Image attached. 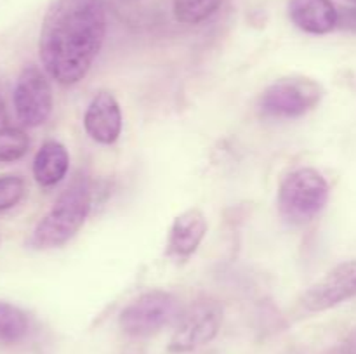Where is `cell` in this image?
Wrapping results in <instances>:
<instances>
[{
  "instance_id": "d6986e66",
  "label": "cell",
  "mask_w": 356,
  "mask_h": 354,
  "mask_svg": "<svg viewBox=\"0 0 356 354\" xmlns=\"http://www.w3.org/2000/svg\"><path fill=\"white\" fill-rule=\"evenodd\" d=\"M348 2H351V3H355V6H356V0H348Z\"/></svg>"
},
{
  "instance_id": "ba28073f",
  "label": "cell",
  "mask_w": 356,
  "mask_h": 354,
  "mask_svg": "<svg viewBox=\"0 0 356 354\" xmlns=\"http://www.w3.org/2000/svg\"><path fill=\"white\" fill-rule=\"evenodd\" d=\"M356 297V260L337 264L302 294L301 304L309 312H322Z\"/></svg>"
},
{
  "instance_id": "5b68a950",
  "label": "cell",
  "mask_w": 356,
  "mask_h": 354,
  "mask_svg": "<svg viewBox=\"0 0 356 354\" xmlns=\"http://www.w3.org/2000/svg\"><path fill=\"white\" fill-rule=\"evenodd\" d=\"M177 316V298L165 290H148L129 302L118 316L122 332L134 339H145L165 328Z\"/></svg>"
},
{
  "instance_id": "9c48e42d",
  "label": "cell",
  "mask_w": 356,
  "mask_h": 354,
  "mask_svg": "<svg viewBox=\"0 0 356 354\" xmlns=\"http://www.w3.org/2000/svg\"><path fill=\"white\" fill-rule=\"evenodd\" d=\"M83 128L97 144L117 142L122 134V110L113 94L101 90L92 97L83 115Z\"/></svg>"
},
{
  "instance_id": "4fadbf2b",
  "label": "cell",
  "mask_w": 356,
  "mask_h": 354,
  "mask_svg": "<svg viewBox=\"0 0 356 354\" xmlns=\"http://www.w3.org/2000/svg\"><path fill=\"white\" fill-rule=\"evenodd\" d=\"M30 330L28 314L10 302L0 301V344H16Z\"/></svg>"
},
{
  "instance_id": "5bb4252c",
  "label": "cell",
  "mask_w": 356,
  "mask_h": 354,
  "mask_svg": "<svg viewBox=\"0 0 356 354\" xmlns=\"http://www.w3.org/2000/svg\"><path fill=\"white\" fill-rule=\"evenodd\" d=\"M222 0H174L172 10L179 23L198 24L219 9Z\"/></svg>"
},
{
  "instance_id": "8fae6325",
  "label": "cell",
  "mask_w": 356,
  "mask_h": 354,
  "mask_svg": "<svg viewBox=\"0 0 356 354\" xmlns=\"http://www.w3.org/2000/svg\"><path fill=\"white\" fill-rule=\"evenodd\" d=\"M289 17L305 33L327 35L337 28L339 9L332 0H291Z\"/></svg>"
},
{
  "instance_id": "7c38bea8",
  "label": "cell",
  "mask_w": 356,
  "mask_h": 354,
  "mask_svg": "<svg viewBox=\"0 0 356 354\" xmlns=\"http://www.w3.org/2000/svg\"><path fill=\"white\" fill-rule=\"evenodd\" d=\"M70 167L68 149L59 141H45L33 160V177L42 187H52L66 177Z\"/></svg>"
},
{
  "instance_id": "277c9868",
  "label": "cell",
  "mask_w": 356,
  "mask_h": 354,
  "mask_svg": "<svg viewBox=\"0 0 356 354\" xmlns=\"http://www.w3.org/2000/svg\"><path fill=\"white\" fill-rule=\"evenodd\" d=\"M323 87L308 76L278 78L257 101L261 115L271 120H294L315 110L323 99Z\"/></svg>"
},
{
  "instance_id": "2e32d148",
  "label": "cell",
  "mask_w": 356,
  "mask_h": 354,
  "mask_svg": "<svg viewBox=\"0 0 356 354\" xmlns=\"http://www.w3.org/2000/svg\"><path fill=\"white\" fill-rule=\"evenodd\" d=\"M26 193V184L17 176H0V212L16 207Z\"/></svg>"
},
{
  "instance_id": "8992f818",
  "label": "cell",
  "mask_w": 356,
  "mask_h": 354,
  "mask_svg": "<svg viewBox=\"0 0 356 354\" xmlns=\"http://www.w3.org/2000/svg\"><path fill=\"white\" fill-rule=\"evenodd\" d=\"M221 323L222 307L218 301L200 298L193 302L177 318V325L169 340V351L172 354L195 353L216 339Z\"/></svg>"
},
{
  "instance_id": "52a82bcc",
  "label": "cell",
  "mask_w": 356,
  "mask_h": 354,
  "mask_svg": "<svg viewBox=\"0 0 356 354\" xmlns=\"http://www.w3.org/2000/svg\"><path fill=\"white\" fill-rule=\"evenodd\" d=\"M14 108L24 127H38L51 117L54 96L47 75L37 66H26L14 85Z\"/></svg>"
},
{
  "instance_id": "3957f363",
  "label": "cell",
  "mask_w": 356,
  "mask_h": 354,
  "mask_svg": "<svg viewBox=\"0 0 356 354\" xmlns=\"http://www.w3.org/2000/svg\"><path fill=\"white\" fill-rule=\"evenodd\" d=\"M329 194V183L322 172L313 167L292 170L278 189L280 217L291 226L308 224L325 208Z\"/></svg>"
},
{
  "instance_id": "30bf717a",
  "label": "cell",
  "mask_w": 356,
  "mask_h": 354,
  "mask_svg": "<svg viewBox=\"0 0 356 354\" xmlns=\"http://www.w3.org/2000/svg\"><path fill=\"white\" fill-rule=\"evenodd\" d=\"M207 235V219L198 208H188L174 219L167 239V257L184 262L198 250Z\"/></svg>"
},
{
  "instance_id": "6da1fadb",
  "label": "cell",
  "mask_w": 356,
  "mask_h": 354,
  "mask_svg": "<svg viewBox=\"0 0 356 354\" xmlns=\"http://www.w3.org/2000/svg\"><path fill=\"white\" fill-rule=\"evenodd\" d=\"M108 16L104 0H54L38 38L44 69L59 85L82 82L104 44Z\"/></svg>"
},
{
  "instance_id": "e0dca14e",
  "label": "cell",
  "mask_w": 356,
  "mask_h": 354,
  "mask_svg": "<svg viewBox=\"0 0 356 354\" xmlns=\"http://www.w3.org/2000/svg\"><path fill=\"white\" fill-rule=\"evenodd\" d=\"M337 28L351 31V33H356V6L339 9V21H337Z\"/></svg>"
},
{
  "instance_id": "ac0fdd59",
  "label": "cell",
  "mask_w": 356,
  "mask_h": 354,
  "mask_svg": "<svg viewBox=\"0 0 356 354\" xmlns=\"http://www.w3.org/2000/svg\"><path fill=\"white\" fill-rule=\"evenodd\" d=\"M6 104H3L2 97H0V125L3 124V120H6Z\"/></svg>"
},
{
  "instance_id": "7a4b0ae2",
  "label": "cell",
  "mask_w": 356,
  "mask_h": 354,
  "mask_svg": "<svg viewBox=\"0 0 356 354\" xmlns=\"http://www.w3.org/2000/svg\"><path fill=\"white\" fill-rule=\"evenodd\" d=\"M92 208V186L86 176H76L56 198L47 214L38 221L30 236L35 250L58 248L68 243L86 224Z\"/></svg>"
},
{
  "instance_id": "9a60e30c",
  "label": "cell",
  "mask_w": 356,
  "mask_h": 354,
  "mask_svg": "<svg viewBox=\"0 0 356 354\" xmlns=\"http://www.w3.org/2000/svg\"><path fill=\"white\" fill-rule=\"evenodd\" d=\"M30 148V137L23 128H0V163L17 162L23 158Z\"/></svg>"
}]
</instances>
